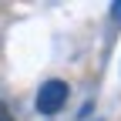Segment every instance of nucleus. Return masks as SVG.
Returning <instances> with one entry per match:
<instances>
[{
  "instance_id": "nucleus-2",
  "label": "nucleus",
  "mask_w": 121,
  "mask_h": 121,
  "mask_svg": "<svg viewBox=\"0 0 121 121\" xmlns=\"http://www.w3.org/2000/svg\"><path fill=\"white\" fill-rule=\"evenodd\" d=\"M0 121H10V111H7V104L0 101Z\"/></svg>"
},
{
  "instance_id": "nucleus-1",
  "label": "nucleus",
  "mask_w": 121,
  "mask_h": 121,
  "mask_svg": "<svg viewBox=\"0 0 121 121\" xmlns=\"http://www.w3.org/2000/svg\"><path fill=\"white\" fill-rule=\"evenodd\" d=\"M67 94H71L67 81H60V78H51V81H44V84H40V91H37V101H34L37 114H47V118H54L60 108H64Z\"/></svg>"
},
{
  "instance_id": "nucleus-3",
  "label": "nucleus",
  "mask_w": 121,
  "mask_h": 121,
  "mask_svg": "<svg viewBox=\"0 0 121 121\" xmlns=\"http://www.w3.org/2000/svg\"><path fill=\"white\" fill-rule=\"evenodd\" d=\"M111 17H114V20H121V4H111Z\"/></svg>"
}]
</instances>
